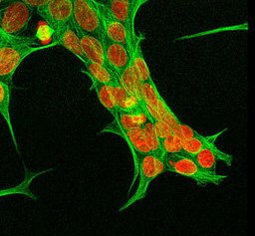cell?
I'll list each match as a JSON object with an SVG mask.
<instances>
[{
    "label": "cell",
    "instance_id": "1",
    "mask_svg": "<svg viewBox=\"0 0 255 236\" xmlns=\"http://www.w3.org/2000/svg\"><path fill=\"white\" fill-rule=\"evenodd\" d=\"M56 45L55 42L43 45L33 38L0 33V82L11 86L14 73L24 58L33 52Z\"/></svg>",
    "mask_w": 255,
    "mask_h": 236
},
{
    "label": "cell",
    "instance_id": "5",
    "mask_svg": "<svg viewBox=\"0 0 255 236\" xmlns=\"http://www.w3.org/2000/svg\"><path fill=\"white\" fill-rule=\"evenodd\" d=\"M33 12L23 1H8L7 5L0 8V33L21 36L27 29Z\"/></svg>",
    "mask_w": 255,
    "mask_h": 236
},
{
    "label": "cell",
    "instance_id": "2",
    "mask_svg": "<svg viewBox=\"0 0 255 236\" xmlns=\"http://www.w3.org/2000/svg\"><path fill=\"white\" fill-rule=\"evenodd\" d=\"M72 24L77 32L102 40L104 28L98 1L73 0Z\"/></svg>",
    "mask_w": 255,
    "mask_h": 236
},
{
    "label": "cell",
    "instance_id": "18",
    "mask_svg": "<svg viewBox=\"0 0 255 236\" xmlns=\"http://www.w3.org/2000/svg\"><path fill=\"white\" fill-rule=\"evenodd\" d=\"M85 71L91 78V80H95L105 85H111L114 80L118 77V75L109 67L105 65L96 64L90 61H86L84 63Z\"/></svg>",
    "mask_w": 255,
    "mask_h": 236
},
{
    "label": "cell",
    "instance_id": "24",
    "mask_svg": "<svg viewBox=\"0 0 255 236\" xmlns=\"http://www.w3.org/2000/svg\"><path fill=\"white\" fill-rule=\"evenodd\" d=\"M159 141L164 154H184L182 148V139H180L174 133H169L168 135L160 138Z\"/></svg>",
    "mask_w": 255,
    "mask_h": 236
},
{
    "label": "cell",
    "instance_id": "9",
    "mask_svg": "<svg viewBox=\"0 0 255 236\" xmlns=\"http://www.w3.org/2000/svg\"><path fill=\"white\" fill-rule=\"evenodd\" d=\"M191 158L199 166V168L212 176L217 175L216 164L218 160L224 161L226 165H231L233 159L232 155L219 150L215 144H211L205 147L204 149L191 156Z\"/></svg>",
    "mask_w": 255,
    "mask_h": 236
},
{
    "label": "cell",
    "instance_id": "3",
    "mask_svg": "<svg viewBox=\"0 0 255 236\" xmlns=\"http://www.w3.org/2000/svg\"><path fill=\"white\" fill-rule=\"evenodd\" d=\"M164 171L166 170L163 162V157H158L151 152L142 155L137 160L136 165L134 167V179L137 174L139 175L137 188L134 194L125 202V204L119 209V211L121 212L128 208V206H130L131 204L135 203L136 201L144 198L149 183Z\"/></svg>",
    "mask_w": 255,
    "mask_h": 236
},
{
    "label": "cell",
    "instance_id": "25",
    "mask_svg": "<svg viewBox=\"0 0 255 236\" xmlns=\"http://www.w3.org/2000/svg\"><path fill=\"white\" fill-rule=\"evenodd\" d=\"M149 117H150V119L153 123L154 129H155L156 134L159 139L168 135L169 133H171V130L169 129V127L160 119L159 117H157V116H149Z\"/></svg>",
    "mask_w": 255,
    "mask_h": 236
},
{
    "label": "cell",
    "instance_id": "19",
    "mask_svg": "<svg viewBox=\"0 0 255 236\" xmlns=\"http://www.w3.org/2000/svg\"><path fill=\"white\" fill-rule=\"evenodd\" d=\"M92 82H93V87L96 91V94H97L101 104L104 106V108H106L110 112V114L113 116V118L116 120L119 109L117 107L111 87L109 85L102 84L95 80H92Z\"/></svg>",
    "mask_w": 255,
    "mask_h": 236
},
{
    "label": "cell",
    "instance_id": "12",
    "mask_svg": "<svg viewBox=\"0 0 255 236\" xmlns=\"http://www.w3.org/2000/svg\"><path fill=\"white\" fill-rule=\"evenodd\" d=\"M109 86L112 89V92L119 110L126 111L132 114H137L145 110L143 101L128 93L124 89V87L121 85L118 77Z\"/></svg>",
    "mask_w": 255,
    "mask_h": 236
},
{
    "label": "cell",
    "instance_id": "17",
    "mask_svg": "<svg viewBox=\"0 0 255 236\" xmlns=\"http://www.w3.org/2000/svg\"><path fill=\"white\" fill-rule=\"evenodd\" d=\"M226 129L227 128H224L223 130H220V131L216 132L215 134H211V135L199 134L198 136L193 137L191 139H182V148H183L184 155L191 157L194 154H196L197 152H199L200 150L204 149L205 147H207L211 144H214L217 137L221 133H223V131H225Z\"/></svg>",
    "mask_w": 255,
    "mask_h": 236
},
{
    "label": "cell",
    "instance_id": "8",
    "mask_svg": "<svg viewBox=\"0 0 255 236\" xmlns=\"http://www.w3.org/2000/svg\"><path fill=\"white\" fill-rule=\"evenodd\" d=\"M102 43L106 65L117 75L124 71L130 64L131 53L127 46L118 42H114L105 35L103 36Z\"/></svg>",
    "mask_w": 255,
    "mask_h": 236
},
{
    "label": "cell",
    "instance_id": "21",
    "mask_svg": "<svg viewBox=\"0 0 255 236\" xmlns=\"http://www.w3.org/2000/svg\"><path fill=\"white\" fill-rule=\"evenodd\" d=\"M140 128H141V131L143 133V136H144V139L150 149V152L153 153L154 155L158 156V157H163V151L161 149V146H160V141H159V138L156 134V131L154 129V126H153V123L150 119V117L140 125Z\"/></svg>",
    "mask_w": 255,
    "mask_h": 236
},
{
    "label": "cell",
    "instance_id": "4",
    "mask_svg": "<svg viewBox=\"0 0 255 236\" xmlns=\"http://www.w3.org/2000/svg\"><path fill=\"white\" fill-rule=\"evenodd\" d=\"M163 162L165 170L192 178L200 186L218 185L227 177L226 175L217 174L212 176L205 173L190 156L184 154H163Z\"/></svg>",
    "mask_w": 255,
    "mask_h": 236
},
{
    "label": "cell",
    "instance_id": "23",
    "mask_svg": "<svg viewBox=\"0 0 255 236\" xmlns=\"http://www.w3.org/2000/svg\"><path fill=\"white\" fill-rule=\"evenodd\" d=\"M41 173H43V172H38V173H34L32 175H27L26 178L22 182L17 184L16 186L1 189L0 190V197L7 196V195H12V194H22V195H26L30 198L36 199L33 192L30 190V183H31V181L33 180L34 177H36L37 175H39Z\"/></svg>",
    "mask_w": 255,
    "mask_h": 236
},
{
    "label": "cell",
    "instance_id": "27",
    "mask_svg": "<svg viewBox=\"0 0 255 236\" xmlns=\"http://www.w3.org/2000/svg\"><path fill=\"white\" fill-rule=\"evenodd\" d=\"M48 0H24L23 2L30 8L32 9L33 11L37 10L39 7L43 6L44 4L47 3Z\"/></svg>",
    "mask_w": 255,
    "mask_h": 236
},
{
    "label": "cell",
    "instance_id": "10",
    "mask_svg": "<svg viewBox=\"0 0 255 236\" xmlns=\"http://www.w3.org/2000/svg\"><path fill=\"white\" fill-rule=\"evenodd\" d=\"M99 5H100V13L103 21L104 35L114 42H118L127 46L130 50L133 41L130 39L126 28L100 3Z\"/></svg>",
    "mask_w": 255,
    "mask_h": 236
},
{
    "label": "cell",
    "instance_id": "26",
    "mask_svg": "<svg viewBox=\"0 0 255 236\" xmlns=\"http://www.w3.org/2000/svg\"><path fill=\"white\" fill-rule=\"evenodd\" d=\"M198 135H199V133L195 129H193L189 125L180 121L179 128H178V134H177V136L180 139H191Z\"/></svg>",
    "mask_w": 255,
    "mask_h": 236
},
{
    "label": "cell",
    "instance_id": "20",
    "mask_svg": "<svg viewBox=\"0 0 255 236\" xmlns=\"http://www.w3.org/2000/svg\"><path fill=\"white\" fill-rule=\"evenodd\" d=\"M118 78L121 85L128 93L136 97L139 100H142L140 93V81L133 73L129 65L124 71L118 74Z\"/></svg>",
    "mask_w": 255,
    "mask_h": 236
},
{
    "label": "cell",
    "instance_id": "13",
    "mask_svg": "<svg viewBox=\"0 0 255 236\" xmlns=\"http://www.w3.org/2000/svg\"><path fill=\"white\" fill-rule=\"evenodd\" d=\"M77 33L80 39L83 53L87 61L107 66L105 61V56H104V48H103L102 40L90 35L82 34L80 32H77Z\"/></svg>",
    "mask_w": 255,
    "mask_h": 236
},
{
    "label": "cell",
    "instance_id": "16",
    "mask_svg": "<svg viewBox=\"0 0 255 236\" xmlns=\"http://www.w3.org/2000/svg\"><path fill=\"white\" fill-rule=\"evenodd\" d=\"M121 134L127 139L130 150L133 154L134 159V167L136 165L137 160L144 154H147L150 152V149L144 139L143 133L141 131V128H133L122 131Z\"/></svg>",
    "mask_w": 255,
    "mask_h": 236
},
{
    "label": "cell",
    "instance_id": "7",
    "mask_svg": "<svg viewBox=\"0 0 255 236\" xmlns=\"http://www.w3.org/2000/svg\"><path fill=\"white\" fill-rule=\"evenodd\" d=\"M98 2L126 28L130 39L133 41L135 37L133 29L135 14L146 0H105Z\"/></svg>",
    "mask_w": 255,
    "mask_h": 236
},
{
    "label": "cell",
    "instance_id": "6",
    "mask_svg": "<svg viewBox=\"0 0 255 236\" xmlns=\"http://www.w3.org/2000/svg\"><path fill=\"white\" fill-rule=\"evenodd\" d=\"M72 7L73 0H48L36 12L53 33L65 25L72 24Z\"/></svg>",
    "mask_w": 255,
    "mask_h": 236
},
{
    "label": "cell",
    "instance_id": "14",
    "mask_svg": "<svg viewBox=\"0 0 255 236\" xmlns=\"http://www.w3.org/2000/svg\"><path fill=\"white\" fill-rule=\"evenodd\" d=\"M143 39V37H138L135 35L131 48V59H130V68L132 69L133 73L136 75V77L139 79L140 83L151 80V76L148 70V67L145 63V60L143 58L141 49H140V41Z\"/></svg>",
    "mask_w": 255,
    "mask_h": 236
},
{
    "label": "cell",
    "instance_id": "22",
    "mask_svg": "<svg viewBox=\"0 0 255 236\" xmlns=\"http://www.w3.org/2000/svg\"><path fill=\"white\" fill-rule=\"evenodd\" d=\"M10 90L7 85L0 82V115L4 118V119L7 122V125L10 129V132L12 134L13 141L15 143V146L17 148V141L16 137L14 135V129L11 123V118H10Z\"/></svg>",
    "mask_w": 255,
    "mask_h": 236
},
{
    "label": "cell",
    "instance_id": "15",
    "mask_svg": "<svg viewBox=\"0 0 255 236\" xmlns=\"http://www.w3.org/2000/svg\"><path fill=\"white\" fill-rule=\"evenodd\" d=\"M140 93L144 105L152 108L158 116H161L169 108L160 97L152 80L140 83Z\"/></svg>",
    "mask_w": 255,
    "mask_h": 236
},
{
    "label": "cell",
    "instance_id": "28",
    "mask_svg": "<svg viewBox=\"0 0 255 236\" xmlns=\"http://www.w3.org/2000/svg\"><path fill=\"white\" fill-rule=\"evenodd\" d=\"M5 2H6V1H0V6L2 5V3H5Z\"/></svg>",
    "mask_w": 255,
    "mask_h": 236
},
{
    "label": "cell",
    "instance_id": "11",
    "mask_svg": "<svg viewBox=\"0 0 255 236\" xmlns=\"http://www.w3.org/2000/svg\"><path fill=\"white\" fill-rule=\"evenodd\" d=\"M53 42L67 49L69 52L76 55L83 63L87 61L80 43L78 33L72 24L65 25L52 33Z\"/></svg>",
    "mask_w": 255,
    "mask_h": 236
}]
</instances>
